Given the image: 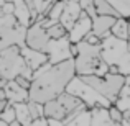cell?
<instances>
[{"label":"cell","instance_id":"cell-30","mask_svg":"<svg viewBox=\"0 0 130 126\" xmlns=\"http://www.w3.org/2000/svg\"><path fill=\"white\" fill-rule=\"evenodd\" d=\"M30 126H48V118L44 115L43 116H38V118H33Z\"/></svg>","mask_w":130,"mask_h":126},{"label":"cell","instance_id":"cell-11","mask_svg":"<svg viewBox=\"0 0 130 126\" xmlns=\"http://www.w3.org/2000/svg\"><path fill=\"white\" fill-rule=\"evenodd\" d=\"M91 25H92L91 16L83 10L81 15L77 16V20L73 23V26H71L69 31H68V38H69V41L71 43H79L81 39L91 31Z\"/></svg>","mask_w":130,"mask_h":126},{"label":"cell","instance_id":"cell-38","mask_svg":"<svg viewBox=\"0 0 130 126\" xmlns=\"http://www.w3.org/2000/svg\"><path fill=\"white\" fill-rule=\"evenodd\" d=\"M61 2H68V0H61Z\"/></svg>","mask_w":130,"mask_h":126},{"label":"cell","instance_id":"cell-24","mask_svg":"<svg viewBox=\"0 0 130 126\" xmlns=\"http://www.w3.org/2000/svg\"><path fill=\"white\" fill-rule=\"evenodd\" d=\"M63 7H64V2H61V0H54V2L51 3L50 10H48L46 16H48V18H51V20H54V21H58V20H59L61 12H63Z\"/></svg>","mask_w":130,"mask_h":126},{"label":"cell","instance_id":"cell-17","mask_svg":"<svg viewBox=\"0 0 130 126\" xmlns=\"http://www.w3.org/2000/svg\"><path fill=\"white\" fill-rule=\"evenodd\" d=\"M114 105L119 110H127V108H130V75H125L124 85L119 90V95L115 98Z\"/></svg>","mask_w":130,"mask_h":126},{"label":"cell","instance_id":"cell-36","mask_svg":"<svg viewBox=\"0 0 130 126\" xmlns=\"http://www.w3.org/2000/svg\"><path fill=\"white\" fill-rule=\"evenodd\" d=\"M0 126H7V124H5V123H3V121H2V120H0Z\"/></svg>","mask_w":130,"mask_h":126},{"label":"cell","instance_id":"cell-13","mask_svg":"<svg viewBox=\"0 0 130 126\" xmlns=\"http://www.w3.org/2000/svg\"><path fill=\"white\" fill-rule=\"evenodd\" d=\"M81 12H83V10H81L79 3H77L76 0H68V2H64L63 12H61L59 20H58V21H59L61 25L69 31V28L73 26V23L77 20V16L81 15Z\"/></svg>","mask_w":130,"mask_h":126},{"label":"cell","instance_id":"cell-16","mask_svg":"<svg viewBox=\"0 0 130 126\" xmlns=\"http://www.w3.org/2000/svg\"><path fill=\"white\" fill-rule=\"evenodd\" d=\"M109 107H92L91 111V126H112L114 121L109 116Z\"/></svg>","mask_w":130,"mask_h":126},{"label":"cell","instance_id":"cell-34","mask_svg":"<svg viewBox=\"0 0 130 126\" xmlns=\"http://www.w3.org/2000/svg\"><path fill=\"white\" fill-rule=\"evenodd\" d=\"M127 49H128V53H130V38L127 39Z\"/></svg>","mask_w":130,"mask_h":126},{"label":"cell","instance_id":"cell-29","mask_svg":"<svg viewBox=\"0 0 130 126\" xmlns=\"http://www.w3.org/2000/svg\"><path fill=\"white\" fill-rule=\"evenodd\" d=\"M81 41H86V43H89V44H101V38H99L97 35H94L92 31H89L86 36H84Z\"/></svg>","mask_w":130,"mask_h":126},{"label":"cell","instance_id":"cell-28","mask_svg":"<svg viewBox=\"0 0 130 126\" xmlns=\"http://www.w3.org/2000/svg\"><path fill=\"white\" fill-rule=\"evenodd\" d=\"M107 110H109V116H110V120L114 121V124H119V123H120V120H122V110H119L114 103L109 105Z\"/></svg>","mask_w":130,"mask_h":126},{"label":"cell","instance_id":"cell-18","mask_svg":"<svg viewBox=\"0 0 130 126\" xmlns=\"http://www.w3.org/2000/svg\"><path fill=\"white\" fill-rule=\"evenodd\" d=\"M109 31H110V35H114L115 38L128 39V20L125 18V16H117Z\"/></svg>","mask_w":130,"mask_h":126},{"label":"cell","instance_id":"cell-23","mask_svg":"<svg viewBox=\"0 0 130 126\" xmlns=\"http://www.w3.org/2000/svg\"><path fill=\"white\" fill-rule=\"evenodd\" d=\"M46 33H48V36H50V38H63V36L68 35V30L64 28L59 21H56V23H53L51 26H48V28H46Z\"/></svg>","mask_w":130,"mask_h":126},{"label":"cell","instance_id":"cell-37","mask_svg":"<svg viewBox=\"0 0 130 126\" xmlns=\"http://www.w3.org/2000/svg\"><path fill=\"white\" fill-rule=\"evenodd\" d=\"M3 2H7V0H0V7H2V3H3Z\"/></svg>","mask_w":130,"mask_h":126},{"label":"cell","instance_id":"cell-14","mask_svg":"<svg viewBox=\"0 0 130 126\" xmlns=\"http://www.w3.org/2000/svg\"><path fill=\"white\" fill-rule=\"evenodd\" d=\"M117 16H110V15H94L92 16V25H91V31L94 35H97L99 38H105V36L110 35V26L115 21Z\"/></svg>","mask_w":130,"mask_h":126},{"label":"cell","instance_id":"cell-22","mask_svg":"<svg viewBox=\"0 0 130 126\" xmlns=\"http://www.w3.org/2000/svg\"><path fill=\"white\" fill-rule=\"evenodd\" d=\"M107 2L117 10L120 16H125V18L130 16V0H107Z\"/></svg>","mask_w":130,"mask_h":126},{"label":"cell","instance_id":"cell-27","mask_svg":"<svg viewBox=\"0 0 130 126\" xmlns=\"http://www.w3.org/2000/svg\"><path fill=\"white\" fill-rule=\"evenodd\" d=\"M77 3H79L81 10H84V12L87 13L89 16H94L95 15V10H94V0H77Z\"/></svg>","mask_w":130,"mask_h":126},{"label":"cell","instance_id":"cell-5","mask_svg":"<svg viewBox=\"0 0 130 126\" xmlns=\"http://www.w3.org/2000/svg\"><path fill=\"white\" fill-rule=\"evenodd\" d=\"M33 70L25 64L22 54H20V46L12 44L3 49H0V77L5 80H12L17 75H23L31 80Z\"/></svg>","mask_w":130,"mask_h":126},{"label":"cell","instance_id":"cell-35","mask_svg":"<svg viewBox=\"0 0 130 126\" xmlns=\"http://www.w3.org/2000/svg\"><path fill=\"white\" fill-rule=\"evenodd\" d=\"M127 20H128V38H130V16H128Z\"/></svg>","mask_w":130,"mask_h":126},{"label":"cell","instance_id":"cell-33","mask_svg":"<svg viewBox=\"0 0 130 126\" xmlns=\"http://www.w3.org/2000/svg\"><path fill=\"white\" fill-rule=\"evenodd\" d=\"M7 103H8V100H7V98H0V111L3 110V107H5Z\"/></svg>","mask_w":130,"mask_h":126},{"label":"cell","instance_id":"cell-10","mask_svg":"<svg viewBox=\"0 0 130 126\" xmlns=\"http://www.w3.org/2000/svg\"><path fill=\"white\" fill-rule=\"evenodd\" d=\"M50 41V36L46 33V28H43L41 23L38 20L26 26V33H25V44L28 47L38 51H46V44Z\"/></svg>","mask_w":130,"mask_h":126},{"label":"cell","instance_id":"cell-20","mask_svg":"<svg viewBox=\"0 0 130 126\" xmlns=\"http://www.w3.org/2000/svg\"><path fill=\"white\" fill-rule=\"evenodd\" d=\"M94 10H95V15L120 16V15H119V12L107 2V0H94Z\"/></svg>","mask_w":130,"mask_h":126},{"label":"cell","instance_id":"cell-12","mask_svg":"<svg viewBox=\"0 0 130 126\" xmlns=\"http://www.w3.org/2000/svg\"><path fill=\"white\" fill-rule=\"evenodd\" d=\"M20 54H22L25 64L30 67L31 70H35L36 67H40L41 64L48 62V54L44 51H38V49H33V47H28L26 44L20 46Z\"/></svg>","mask_w":130,"mask_h":126},{"label":"cell","instance_id":"cell-32","mask_svg":"<svg viewBox=\"0 0 130 126\" xmlns=\"http://www.w3.org/2000/svg\"><path fill=\"white\" fill-rule=\"evenodd\" d=\"M48 126H64L63 121L54 120V118H48Z\"/></svg>","mask_w":130,"mask_h":126},{"label":"cell","instance_id":"cell-8","mask_svg":"<svg viewBox=\"0 0 130 126\" xmlns=\"http://www.w3.org/2000/svg\"><path fill=\"white\" fill-rule=\"evenodd\" d=\"M26 26L18 23L13 13H0V49L7 46L25 44Z\"/></svg>","mask_w":130,"mask_h":126},{"label":"cell","instance_id":"cell-6","mask_svg":"<svg viewBox=\"0 0 130 126\" xmlns=\"http://www.w3.org/2000/svg\"><path fill=\"white\" fill-rule=\"evenodd\" d=\"M64 90H66L68 93L77 97L87 108H92V107H109V105H112L104 95H101L95 88H92L87 82H84L81 75H73V79L68 82Z\"/></svg>","mask_w":130,"mask_h":126},{"label":"cell","instance_id":"cell-4","mask_svg":"<svg viewBox=\"0 0 130 126\" xmlns=\"http://www.w3.org/2000/svg\"><path fill=\"white\" fill-rule=\"evenodd\" d=\"M87 108L77 97L68 93L66 90L56 95L54 98L43 103V115L46 118H54V120L63 121V124H68V121L79 113L81 110Z\"/></svg>","mask_w":130,"mask_h":126},{"label":"cell","instance_id":"cell-25","mask_svg":"<svg viewBox=\"0 0 130 126\" xmlns=\"http://www.w3.org/2000/svg\"><path fill=\"white\" fill-rule=\"evenodd\" d=\"M0 120L3 121L5 124H10L13 120H15V110H13V103H7L3 107V110L0 111Z\"/></svg>","mask_w":130,"mask_h":126},{"label":"cell","instance_id":"cell-26","mask_svg":"<svg viewBox=\"0 0 130 126\" xmlns=\"http://www.w3.org/2000/svg\"><path fill=\"white\" fill-rule=\"evenodd\" d=\"M26 105H28V111H30L31 120H33V118H38V116H43V103L28 100V102H26Z\"/></svg>","mask_w":130,"mask_h":126},{"label":"cell","instance_id":"cell-2","mask_svg":"<svg viewBox=\"0 0 130 126\" xmlns=\"http://www.w3.org/2000/svg\"><path fill=\"white\" fill-rule=\"evenodd\" d=\"M76 47L77 51L73 57L76 75H102L109 70V66L101 56V44L79 41Z\"/></svg>","mask_w":130,"mask_h":126},{"label":"cell","instance_id":"cell-15","mask_svg":"<svg viewBox=\"0 0 130 126\" xmlns=\"http://www.w3.org/2000/svg\"><path fill=\"white\" fill-rule=\"evenodd\" d=\"M3 92H5V98L10 103H15V102H28V88H23L22 85H18L13 79L5 82Z\"/></svg>","mask_w":130,"mask_h":126},{"label":"cell","instance_id":"cell-19","mask_svg":"<svg viewBox=\"0 0 130 126\" xmlns=\"http://www.w3.org/2000/svg\"><path fill=\"white\" fill-rule=\"evenodd\" d=\"M13 110H15V120L20 123V126H30L31 116H30L26 102H15L13 103Z\"/></svg>","mask_w":130,"mask_h":126},{"label":"cell","instance_id":"cell-21","mask_svg":"<svg viewBox=\"0 0 130 126\" xmlns=\"http://www.w3.org/2000/svg\"><path fill=\"white\" fill-rule=\"evenodd\" d=\"M69 126H91V111L89 108H84L79 113H76L69 121H68Z\"/></svg>","mask_w":130,"mask_h":126},{"label":"cell","instance_id":"cell-9","mask_svg":"<svg viewBox=\"0 0 130 126\" xmlns=\"http://www.w3.org/2000/svg\"><path fill=\"white\" fill-rule=\"evenodd\" d=\"M44 53L48 54V62L50 64H58L61 61L71 59L73 54H71V41L68 38V35L63 36V38H50Z\"/></svg>","mask_w":130,"mask_h":126},{"label":"cell","instance_id":"cell-1","mask_svg":"<svg viewBox=\"0 0 130 126\" xmlns=\"http://www.w3.org/2000/svg\"><path fill=\"white\" fill-rule=\"evenodd\" d=\"M73 75H76L73 57L61 61L58 64H51L44 72L31 79V84L28 87V100L44 103L54 98L61 92H64Z\"/></svg>","mask_w":130,"mask_h":126},{"label":"cell","instance_id":"cell-31","mask_svg":"<svg viewBox=\"0 0 130 126\" xmlns=\"http://www.w3.org/2000/svg\"><path fill=\"white\" fill-rule=\"evenodd\" d=\"M13 80H15V82L18 84V85H22L23 88H28V87H30V84H31V80L26 79V77H23V75H17Z\"/></svg>","mask_w":130,"mask_h":126},{"label":"cell","instance_id":"cell-3","mask_svg":"<svg viewBox=\"0 0 130 126\" xmlns=\"http://www.w3.org/2000/svg\"><path fill=\"white\" fill-rule=\"evenodd\" d=\"M101 56L109 66L107 72H119L130 75V53L127 49V39L109 35L101 39Z\"/></svg>","mask_w":130,"mask_h":126},{"label":"cell","instance_id":"cell-39","mask_svg":"<svg viewBox=\"0 0 130 126\" xmlns=\"http://www.w3.org/2000/svg\"><path fill=\"white\" fill-rule=\"evenodd\" d=\"M76 2H77V0H76Z\"/></svg>","mask_w":130,"mask_h":126},{"label":"cell","instance_id":"cell-7","mask_svg":"<svg viewBox=\"0 0 130 126\" xmlns=\"http://www.w3.org/2000/svg\"><path fill=\"white\" fill-rule=\"evenodd\" d=\"M84 82H87L92 88L99 92L101 95H104L110 103H114L115 98L119 95V90L124 85L125 75L119 72H105L102 75H81Z\"/></svg>","mask_w":130,"mask_h":126}]
</instances>
